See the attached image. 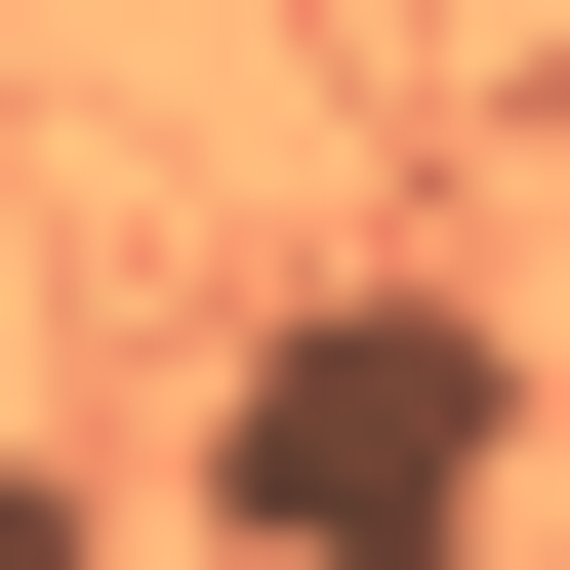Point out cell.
Segmentation results:
<instances>
[{
    "label": "cell",
    "instance_id": "1",
    "mask_svg": "<svg viewBox=\"0 0 570 570\" xmlns=\"http://www.w3.org/2000/svg\"><path fill=\"white\" fill-rule=\"evenodd\" d=\"M204 530L245 570H489L530 530V326L489 285H285L245 407H204Z\"/></svg>",
    "mask_w": 570,
    "mask_h": 570
}]
</instances>
